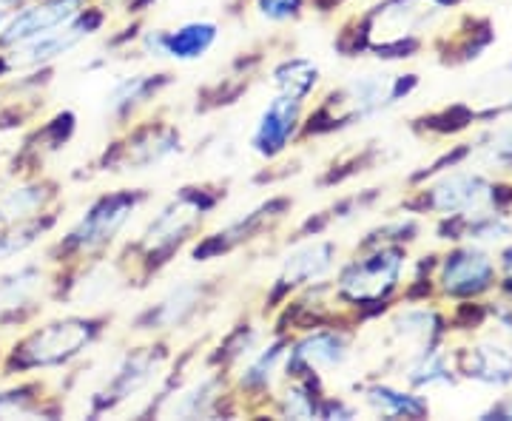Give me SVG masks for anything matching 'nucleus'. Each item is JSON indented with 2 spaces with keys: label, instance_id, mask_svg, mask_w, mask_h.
<instances>
[{
  "label": "nucleus",
  "instance_id": "19",
  "mask_svg": "<svg viewBox=\"0 0 512 421\" xmlns=\"http://www.w3.org/2000/svg\"><path fill=\"white\" fill-rule=\"evenodd\" d=\"M165 74H128L114 83V89L106 97V109L114 117H126L128 111L146 103L151 94H157V86L163 83Z\"/></svg>",
  "mask_w": 512,
  "mask_h": 421
},
{
  "label": "nucleus",
  "instance_id": "21",
  "mask_svg": "<svg viewBox=\"0 0 512 421\" xmlns=\"http://www.w3.org/2000/svg\"><path fill=\"white\" fill-rule=\"evenodd\" d=\"M316 83H319V66L308 57H291L274 69V86L279 94H288L293 100L305 103L308 94L316 89Z\"/></svg>",
  "mask_w": 512,
  "mask_h": 421
},
{
  "label": "nucleus",
  "instance_id": "25",
  "mask_svg": "<svg viewBox=\"0 0 512 421\" xmlns=\"http://www.w3.org/2000/svg\"><path fill=\"white\" fill-rule=\"evenodd\" d=\"M117 271L114 265H97L92 271H86L83 282H77L74 288V302H86V305H97L103 299H109L114 288H117Z\"/></svg>",
  "mask_w": 512,
  "mask_h": 421
},
{
  "label": "nucleus",
  "instance_id": "14",
  "mask_svg": "<svg viewBox=\"0 0 512 421\" xmlns=\"http://www.w3.org/2000/svg\"><path fill=\"white\" fill-rule=\"evenodd\" d=\"M177 151H180V131L171 126H146L128 137V143L111 157V163L123 165V171H143L163 163Z\"/></svg>",
  "mask_w": 512,
  "mask_h": 421
},
{
  "label": "nucleus",
  "instance_id": "1",
  "mask_svg": "<svg viewBox=\"0 0 512 421\" xmlns=\"http://www.w3.org/2000/svg\"><path fill=\"white\" fill-rule=\"evenodd\" d=\"M399 92V83L393 74H362L345 83L339 92H333L322 103V109L316 111L308 123V134L313 131H333L339 126H348L356 120L373 117L376 111L393 103V97Z\"/></svg>",
  "mask_w": 512,
  "mask_h": 421
},
{
  "label": "nucleus",
  "instance_id": "5",
  "mask_svg": "<svg viewBox=\"0 0 512 421\" xmlns=\"http://www.w3.org/2000/svg\"><path fill=\"white\" fill-rule=\"evenodd\" d=\"M143 202V194L137 191H117L111 197L97 200L86 211V217L74 225L66 237V251L74 254H94L106 248L111 239L123 231V225L131 217V211Z\"/></svg>",
  "mask_w": 512,
  "mask_h": 421
},
{
  "label": "nucleus",
  "instance_id": "23",
  "mask_svg": "<svg viewBox=\"0 0 512 421\" xmlns=\"http://www.w3.org/2000/svg\"><path fill=\"white\" fill-rule=\"evenodd\" d=\"M43 274L35 265L18 268L12 274H6L0 279V311H15L20 305H26L40 288Z\"/></svg>",
  "mask_w": 512,
  "mask_h": 421
},
{
  "label": "nucleus",
  "instance_id": "20",
  "mask_svg": "<svg viewBox=\"0 0 512 421\" xmlns=\"http://www.w3.org/2000/svg\"><path fill=\"white\" fill-rule=\"evenodd\" d=\"M288 342L285 339H279L274 345H268L265 350H259V353H251V362L248 367L242 370V376H239V385L245 387V390H271L274 387L276 373H279V367L285 362V356H288Z\"/></svg>",
  "mask_w": 512,
  "mask_h": 421
},
{
  "label": "nucleus",
  "instance_id": "2",
  "mask_svg": "<svg viewBox=\"0 0 512 421\" xmlns=\"http://www.w3.org/2000/svg\"><path fill=\"white\" fill-rule=\"evenodd\" d=\"M214 197H208L202 188H185L180 197L165 205L163 211L148 222V228L140 237V251L151 262H165L171 257L188 234L202 222V217L214 208Z\"/></svg>",
  "mask_w": 512,
  "mask_h": 421
},
{
  "label": "nucleus",
  "instance_id": "8",
  "mask_svg": "<svg viewBox=\"0 0 512 421\" xmlns=\"http://www.w3.org/2000/svg\"><path fill=\"white\" fill-rule=\"evenodd\" d=\"M348 353L350 345L345 333H339V330H313L302 342L293 345V350L288 353V362H285V370L293 379L308 376V382L311 379L316 382L322 373L345 365Z\"/></svg>",
  "mask_w": 512,
  "mask_h": 421
},
{
  "label": "nucleus",
  "instance_id": "30",
  "mask_svg": "<svg viewBox=\"0 0 512 421\" xmlns=\"http://www.w3.org/2000/svg\"><path fill=\"white\" fill-rule=\"evenodd\" d=\"M302 3L305 0H256V12L265 20L285 23V20H293L302 12Z\"/></svg>",
  "mask_w": 512,
  "mask_h": 421
},
{
  "label": "nucleus",
  "instance_id": "16",
  "mask_svg": "<svg viewBox=\"0 0 512 421\" xmlns=\"http://www.w3.org/2000/svg\"><path fill=\"white\" fill-rule=\"evenodd\" d=\"M222 396L220 376H202L191 385L180 387L174 396H165L163 407L157 410L160 416H177V419H197L214 413V407Z\"/></svg>",
  "mask_w": 512,
  "mask_h": 421
},
{
  "label": "nucleus",
  "instance_id": "12",
  "mask_svg": "<svg viewBox=\"0 0 512 421\" xmlns=\"http://www.w3.org/2000/svg\"><path fill=\"white\" fill-rule=\"evenodd\" d=\"M333 262H336V245L328 239H308V242L296 245L282 262V271L276 276L274 296L296 291L302 285H311L316 279L328 276Z\"/></svg>",
  "mask_w": 512,
  "mask_h": 421
},
{
  "label": "nucleus",
  "instance_id": "4",
  "mask_svg": "<svg viewBox=\"0 0 512 421\" xmlns=\"http://www.w3.org/2000/svg\"><path fill=\"white\" fill-rule=\"evenodd\" d=\"M402 265L404 254L399 248H382L370 257L353 259L336 279V293L350 305H376L396 288Z\"/></svg>",
  "mask_w": 512,
  "mask_h": 421
},
{
  "label": "nucleus",
  "instance_id": "31",
  "mask_svg": "<svg viewBox=\"0 0 512 421\" xmlns=\"http://www.w3.org/2000/svg\"><path fill=\"white\" fill-rule=\"evenodd\" d=\"M18 3H23V0H0V6L6 9V6H18Z\"/></svg>",
  "mask_w": 512,
  "mask_h": 421
},
{
  "label": "nucleus",
  "instance_id": "11",
  "mask_svg": "<svg viewBox=\"0 0 512 421\" xmlns=\"http://www.w3.org/2000/svg\"><path fill=\"white\" fill-rule=\"evenodd\" d=\"M299 117H302V100H293L288 94H276L256 120L251 148L265 160L279 157L299 129Z\"/></svg>",
  "mask_w": 512,
  "mask_h": 421
},
{
  "label": "nucleus",
  "instance_id": "6",
  "mask_svg": "<svg viewBox=\"0 0 512 421\" xmlns=\"http://www.w3.org/2000/svg\"><path fill=\"white\" fill-rule=\"evenodd\" d=\"M441 12L439 0H390L370 18L367 40L382 52L402 46Z\"/></svg>",
  "mask_w": 512,
  "mask_h": 421
},
{
  "label": "nucleus",
  "instance_id": "13",
  "mask_svg": "<svg viewBox=\"0 0 512 421\" xmlns=\"http://www.w3.org/2000/svg\"><path fill=\"white\" fill-rule=\"evenodd\" d=\"M157 367H160V353H154V348L123 356L111 373L109 385L103 387V393H97V410H111L134 399L157 376Z\"/></svg>",
  "mask_w": 512,
  "mask_h": 421
},
{
  "label": "nucleus",
  "instance_id": "22",
  "mask_svg": "<svg viewBox=\"0 0 512 421\" xmlns=\"http://www.w3.org/2000/svg\"><path fill=\"white\" fill-rule=\"evenodd\" d=\"M467 370H470L467 376H476L481 382L504 385L512 379V356L498 345H481V348L473 350Z\"/></svg>",
  "mask_w": 512,
  "mask_h": 421
},
{
  "label": "nucleus",
  "instance_id": "10",
  "mask_svg": "<svg viewBox=\"0 0 512 421\" xmlns=\"http://www.w3.org/2000/svg\"><path fill=\"white\" fill-rule=\"evenodd\" d=\"M100 20H103L100 15H92V18L77 15L72 23H66V26H60V29H52V32H46V35L32 37V40L20 43V46H15L12 57H9V66H15V69L43 66V63H49V60H55V57L72 52L77 43H83L86 37L92 35V29L100 26Z\"/></svg>",
  "mask_w": 512,
  "mask_h": 421
},
{
  "label": "nucleus",
  "instance_id": "27",
  "mask_svg": "<svg viewBox=\"0 0 512 421\" xmlns=\"http://www.w3.org/2000/svg\"><path fill=\"white\" fill-rule=\"evenodd\" d=\"M282 413L291 419H313L319 416V402L313 393V382H296L282 396Z\"/></svg>",
  "mask_w": 512,
  "mask_h": 421
},
{
  "label": "nucleus",
  "instance_id": "17",
  "mask_svg": "<svg viewBox=\"0 0 512 421\" xmlns=\"http://www.w3.org/2000/svg\"><path fill=\"white\" fill-rule=\"evenodd\" d=\"M490 276H493V262L478 254V251H458L453 257L447 259L444 265V288L450 293H476L481 288L490 285Z\"/></svg>",
  "mask_w": 512,
  "mask_h": 421
},
{
  "label": "nucleus",
  "instance_id": "29",
  "mask_svg": "<svg viewBox=\"0 0 512 421\" xmlns=\"http://www.w3.org/2000/svg\"><path fill=\"white\" fill-rule=\"evenodd\" d=\"M40 231H43V225H18L15 231H6V234H0V262H6V259L18 257L23 254L37 237H40Z\"/></svg>",
  "mask_w": 512,
  "mask_h": 421
},
{
  "label": "nucleus",
  "instance_id": "3",
  "mask_svg": "<svg viewBox=\"0 0 512 421\" xmlns=\"http://www.w3.org/2000/svg\"><path fill=\"white\" fill-rule=\"evenodd\" d=\"M97 330H100L97 319H60L52 325H43L20 348H15L12 365L18 370L63 365L92 345Z\"/></svg>",
  "mask_w": 512,
  "mask_h": 421
},
{
  "label": "nucleus",
  "instance_id": "15",
  "mask_svg": "<svg viewBox=\"0 0 512 421\" xmlns=\"http://www.w3.org/2000/svg\"><path fill=\"white\" fill-rule=\"evenodd\" d=\"M202 296H205V285L202 282H183L177 288L165 293L163 299L146 311L140 319V330H174L183 328L185 322L197 313Z\"/></svg>",
  "mask_w": 512,
  "mask_h": 421
},
{
  "label": "nucleus",
  "instance_id": "28",
  "mask_svg": "<svg viewBox=\"0 0 512 421\" xmlns=\"http://www.w3.org/2000/svg\"><path fill=\"white\" fill-rule=\"evenodd\" d=\"M256 339H259V333H256L251 325H239V328L222 342L220 362H239V359H248L256 350Z\"/></svg>",
  "mask_w": 512,
  "mask_h": 421
},
{
  "label": "nucleus",
  "instance_id": "7",
  "mask_svg": "<svg viewBox=\"0 0 512 421\" xmlns=\"http://www.w3.org/2000/svg\"><path fill=\"white\" fill-rule=\"evenodd\" d=\"M77 15H83V0H43L26 6L15 15H6L0 23V46H20L32 37L72 23Z\"/></svg>",
  "mask_w": 512,
  "mask_h": 421
},
{
  "label": "nucleus",
  "instance_id": "26",
  "mask_svg": "<svg viewBox=\"0 0 512 421\" xmlns=\"http://www.w3.org/2000/svg\"><path fill=\"white\" fill-rule=\"evenodd\" d=\"M367 402L373 404L379 413H384V416H404V413L419 416L421 410H424V404L416 402L413 396H404V393L387 390V387H370L367 390Z\"/></svg>",
  "mask_w": 512,
  "mask_h": 421
},
{
  "label": "nucleus",
  "instance_id": "24",
  "mask_svg": "<svg viewBox=\"0 0 512 421\" xmlns=\"http://www.w3.org/2000/svg\"><path fill=\"white\" fill-rule=\"evenodd\" d=\"M52 194L46 191V185H18L12 188L3 200H0V214L6 220H26L40 214V208L46 205Z\"/></svg>",
  "mask_w": 512,
  "mask_h": 421
},
{
  "label": "nucleus",
  "instance_id": "32",
  "mask_svg": "<svg viewBox=\"0 0 512 421\" xmlns=\"http://www.w3.org/2000/svg\"><path fill=\"white\" fill-rule=\"evenodd\" d=\"M507 265H510V271H512V257H510V259H507Z\"/></svg>",
  "mask_w": 512,
  "mask_h": 421
},
{
  "label": "nucleus",
  "instance_id": "18",
  "mask_svg": "<svg viewBox=\"0 0 512 421\" xmlns=\"http://www.w3.org/2000/svg\"><path fill=\"white\" fill-rule=\"evenodd\" d=\"M487 200H490V188L478 177H467V174L447 177L433 191V208L439 211H478Z\"/></svg>",
  "mask_w": 512,
  "mask_h": 421
},
{
  "label": "nucleus",
  "instance_id": "9",
  "mask_svg": "<svg viewBox=\"0 0 512 421\" xmlns=\"http://www.w3.org/2000/svg\"><path fill=\"white\" fill-rule=\"evenodd\" d=\"M220 37V26L214 20H188L177 29H154L143 37V49L148 57H168L191 63L211 52Z\"/></svg>",
  "mask_w": 512,
  "mask_h": 421
}]
</instances>
